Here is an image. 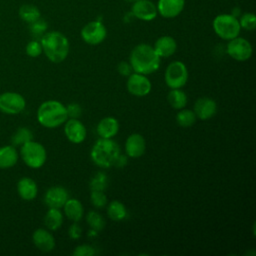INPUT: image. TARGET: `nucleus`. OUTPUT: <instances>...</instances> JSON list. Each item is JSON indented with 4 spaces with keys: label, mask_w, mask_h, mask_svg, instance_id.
<instances>
[{
    "label": "nucleus",
    "mask_w": 256,
    "mask_h": 256,
    "mask_svg": "<svg viewBox=\"0 0 256 256\" xmlns=\"http://www.w3.org/2000/svg\"><path fill=\"white\" fill-rule=\"evenodd\" d=\"M44 223L46 227L51 231L59 229L63 223L62 212L58 208H50L45 214Z\"/></svg>",
    "instance_id": "obj_24"
},
{
    "label": "nucleus",
    "mask_w": 256,
    "mask_h": 256,
    "mask_svg": "<svg viewBox=\"0 0 256 256\" xmlns=\"http://www.w3.org/2000/svg\"><path fill=\"white\" fill-rule=\"evenodd\" d=\"M47 28H48V25H47L46 21L41 19V17L39 19H37L36 21L30 23V27H29L30 33L35 38H41L43 36V34L46 33Z\"/></svg>",
    "instance_id": "obj_31"
},
{
    "label": "nucleus",
    "mask_w": 256,
    "mask_h": 256,
    "mask_svg": "<svg viewBox=\"0 0 256 256\" xmlns=\"http://www.w3.org/2000/svg\"><path fill=\"white\" fill-rule=\"evenodd\" d=\"M42 50L46 57L53 63H61L69 53V41L59 31H50L40 38Z\"/></svg>",
    "instance_id": "obj_2"
},
{
    "label": "nucleus",
    "mask_w": 256,
    "mask_h": 256,
    "mask_svg": "<svg viewBox=\"0 0 256 256\" xmlns=\"http://www.w3.org/2000/svg\"><path fill=\"white\" fill-rule=\"evenodd\" d=\"M20 155L23 162L30 168L37 169L44 165L47 158L46 149L44 146L36 141L26 142L21 146Z\"/></svg>",
    "instance_id": "obj_6"
},
{
    "label": "nucleus",
    "mask_w": 256,
    "mask_h": 256,
    "mask_svg": "<svg viewBox=\"0 0 256 256\" xmlns=\"http://www.w3.org/2000/svg\"><path fill=\"white\" fill-rule=\"evenodd\" d=\"M33 140V133L27 127L18 128L11 137V142L13 146H22L26 142Z\"/></svg>",
    "instance_id": "obj_28"
},
{
    "label": "nucleus",
    "mask_w": 256,
    "mask_h": 256,
    "mask_svg": "<svg viewBox=\"0 0 256 256\" xmlns=\"http://www.w3.org/2000/svg\"><path fill=\"white\" fill-rule=\"evenodd\" d=\"M133 71L130 63L127 62H121L118 65V72L123 75V76H129L131 74V72Z\"/></svg>",
    "instance_id": "obj_39"
},
{
    "label": "nucleus",
    "mask_w": 256,
    "mask_h": 256,
    "mask_svg": "<svg viewBox=\"0 0 256 256\" xmlns=\"http://www.w3.org/2000/svg\"><path fill=\"white\" fill-rule=\"evenodd\" d=\"M131 13L139 20L152 21L156 18L158 11L156 5L150 0H138L133 3Z\"/></svg>",
    "instance_id": "obj_12"
},
{
    "label": "nucleus",
    "mask_w": 256,
    "mask_h": 256,
    "mask_svg": "<svg viewBox=\"0 0 256 256\" xmlns=\"http://www.w3.org/2000/svg\"><path fill=\"white\" fill-rule=\"evenodd\" d=\"M227 54L237 61H246L248 60L253 53L251 43L242 37H235L229 40L226 47Z\"/></svg>",
    "instance_id": "obj_9"
},
{
    "label": "nucleus",
    "mask_w": 256,
    "mask_h": 256,
    "mask_svg": "<svg viewBox=\"0 0 256 256\" xmlns=\"http://www.w3.org/2000/svg\"><path fill=\"white\" fill-rule=\"evenodd\" d=\"M107 30L101 21L95 20L87 23L81 30V37L87 44L98 45L106 38Z\"/></svg>",
    "instance_id": "obj_10"
},
{
    "label": "nucleus",
    "mask_w": 256,
    "mask_h": 256,
    "mask_svg": "<svg viewBox=\"0 0 256 256\" xmlns=\"http://www.w3.org/2000/svg\"><path fill=\"white\" fill-rule=\"evenodd\" d=\"M96 130L100 138H113L119 131V122L114 117H105L99 121Z\"/></svg>",
    "instance_id": "obj_21"
},
{
    "label": "nucleus",
    "mask_w": 256,
    "mask_h": 256,
    "mask_svg": "<svg viewBox=\"0 0 256 256\" xmlns=\"http://www.w3.org/2000/svg\"><path fill=\"white\" fill-rule=\"evenodd\" d=\"M153 48L160 58H167L176 52L177 43L171 36H161L155 41Z\"/></svg>",
    "instance_id": "obj_19"
},
{
    "label": "nucleus",
    "mask_w": 256,
    "mask_h": 256,
    "mask_svg": "<svg viewBox=\"0 0 256 256\" xmlns=\"http://www.w3.org/2000/svg\"><path fill=\"white\" fill-rule=\"evenodd\" d=\"M68 234H69V237H70L71 239L77 240V239H79V238L81 237L82 230H81L80 226H79L77 223H74V224H72V225L69 227Z\"/></svg>",
    "instance_id": "obj_38"
},
{
    "label": "nucleus",
    "mask_w": 256,
    "mask_h": 256,
    "mask_svg": "<svg viewBox=\"0 0 256 256\" xmlns=\"http://www.w3.org/2000/svg\"><path fill=\"white\" fill-rule=\"evenodd\" d=\"M107 185V177L104 173L98 172L90 181L91 191H103Z\"/></svg>",
    "instance_id": "obj_32"
},
{
    "label": "nucleus",
    "mask_w": 256,
    "mask_h": 256,
    "mask_svg": "<svg viewBox=\"0 0 256 256\" xmlns=\"http://www.w3.org/2000/svg\"><path fill=\"white\" fill-rule=\"evenodd\" d=\"M167 100L170 106L174 109H182L187 104V96L186 93L182 90L178 89H171L167 95Z\"/></svg>",
    "instance_id": "obj_25"
},
{
    "label": "nucleus",
    "mask_w": 256,
    "mask_h": 256,
    "mask_svg": "<svg viewBox=\"0 0 256 256\" xmlns=\"http://www.w3.org/2000/svg\"><path fill=\"white\" fill-rule=\"evenodd\" d=\"M193 111L200 120H208L216 114L217 104L211 98L202 97L196 100Z\"/></svg>",
    "instance_id": "obj_15"
},
{
    "label": "nucleus",
    "mask_w": 256,
    "mask_h": 256,
    "mask_svg": "<svg viewBox=\"0 0 256 256\" xmlns=\"http://www.w3.org/2000/svg\"><path fill=\"white\" fill-rule=\"evenodd\" d=\"M91 202L96 208H103L107 204V197L103 191H91Z\"/></svg>",
    "instance_id": "obj_34"
},
{
    "label": "nucleus",
    "mask_w": 256,
    "mask_h": 256,
    "mask_svg": "<svg viewBox=\"0 0 256 256\" xmlns=\"http://www.w3.org/2000/svg\"><path fill=\"white\" fill-rule=\"evenodd\" d=\"M67 119L66 106L57 100H47L37 110V120L46 128H56L65 123Z\"/></svg>",
    "instance_id": "obj_3"
},
{
    "label": "nucleus",
    "mask_w": 256,
    "mask_h": 256,
    "mask_svg": "<svg viewBox=\"0 0 256 256\" xmlns=\"http://www.w3.org/2000/svg\"><path fill=\"white\" fill-rule=\"evenodd\" d=\"M130 65L134 72L148 75L159 68L160 57L151 45L141 43L131 51Z\"/></svg>",
    "instance_id": "obj_1"
},
{
    "label": "nucleus",
    "mask_w": 256,
    "mask_h": 256,
    "mask_svg": "<svg viewBox=\"0 0 256 256\" xmlns=\"http://www.w3.org/2000/svg\"><path fill=\"white\" fill-rule=\"evenodd\" d=\"M240 27L248 30V31H253L256 27V17L253 13L247 12L244 13L240 16V19H238Z\"/></svg>",
    "instance_id": "obj_33"
},
{
    "label": "nucleus",
    "mask_w": 256,
    "mask_h": 256,
    "mask_svg": "<svg viewBox=\"0 0 256 256\" xmlns=\"http://www.w3.org/2000/svg\"><path fill=\"white\" fill-rule=\"evenodd\" d=\"M68 198V192L64 187L54 186L46 191L44 196V202L49 208L60 209L61 207H63Z\"/></svg>",
    "instance_id": "obj_14"
},
{
    "label": "nucleus",
    "mask_w": 256,
    "mask_h": 256,
    "mask_svg": "<svg viewBox=\"0 0 256 256\" xmlns=\"http://www.w3.org/2000/svg\"><path fill=\"white\" fill-rule=\"evenodd\" d=\"M126 163H127V158H126V156L119 154V156L117 157V159H116L115 162H114V165H115L116 167L122 168L123 166L126 165Z\"/></svg>",
    "instance_id": "obj_40"
},
{
    "label": "nucleus",
    "mask_w": 256,
    "mask_h": 256,
    "mask_svg": "<svg viewBox=\"0 0 256 256\" xmlns=\"http://www.w3.org/2000/svg\"><path fill=\"white\" fill-rule=\"evenodd\" d=\"M17 192L23 200L31 201L36 198L38 187L33 179L29 177H23L17 183Z\"/></svg>",
    "instance_id": "obj_20"
},
{
    "label": "nucleus",
    "mask_w": 256,
    "mask_h": 256,
    "mask_svg": "<svg viewBox=\"0 0 256 256\" xmlns=\"http://www.w3.org/2000/svg\"><path fill=\"white\" fill-rule=\"evenodd\" d=\"M25 98L19 93L4 92L0 95V111L5 114H19L25 109Z\"/></svg>",
    "instance_id": "obj_8"
},
{
    "label": "nucleus",
    "mask_w": 256,
    "mask_h": 256,
    "mask_svg": "<svg viewBox=\"0 0 256 256\" xmlns=\"http://www.w3.org/2000/svg\"><path fill=\"white\" fill-rule=\"evenodd\" d=\"M196 115L194 111L190 109H180V111L176 115V122L178 123L179 126L187 128L192 126L196 122Z\"/></svg>",
    "instance_id": "obj_29"
},
{
    "label": "nucleus",
    "mask_w": 256,
    "mask_h": 256,
    "mask_svg": "<svg viewBox=\"0 0 256 256\" xmlns=\"http://www.w3.org/2000/svg\"><path fill=\"white\" fill-rule=\"evenodd\" d=\"M125 1L130 2V3H134V2H136V1H138V0H125Z\"/></svg>",
    "instance_id": "obj_41"
},
{
    "label": "nucleus",
    "mask_w": 256,
    "mask_h": 256,
    "mask_svg": "<svg viewBox=\"0 0 256 256\" xmlns=\"http://www.w3.org/2000/svg\"><path fill=\"white\" fill-rule=\"evenodd\" d=\"M107 215L109 216L110 219L114 221H120L126 218L127 210L124 204H122L117 200H114L110 202L107 207Z\"/></svg>",
    "instance_id": "obj_27"
},
{
    "label": "nucleus",
    "mask_w": 256,
    "mask_h": 256,
    "mask_svg": "<svg viewBox=\"0 0 256 256\" xmlns=\"http://www.w3.org/2000/svg\"><path fill=\"white\" fill-rule=\"evenodd\" d=\"M166 85L171 89L183 87L188 80V70L186 65L181 61L171 62L164 73Z\"/></svg>",
    "instance_id": "obj_7"
},
{
    "label": "nucleus",
    "mask_w": 256,
    "mask_h": 256,
    "mask_svg": "<svg viewBox=\"0 0 256 256\" xmlns=\"http://www.w3.org/2000/svg\"><path fill=\"white\" fill-rule=\"evenodd\" d=\"M185 0H158V13L164 18H174L184 9Z\"/></svg>",
    "instance_id": "obj_16"
},
{
    "label": "nucleus",
    "mask_w": 256,
    "mask_h": 256,
    "mask_svg": "<svg viewBox=\"0 0 256 256\" xmlns=\"http://www.w3.org/2000/svg\"><path fill=\"white\" fill-rule=\"evenodd\" d=\"M95 253H96V251H95L94 247H92L91 245H88V244H82V245L77 246L72 254L74 256H92Z\"/></svg>",
    "instance_id": "obj_36"
},
{
    "label": "nucleus",
    "mask_w": 256,
    "mask_h": 256,
    "mask_svg": "<svg viewBox=\"0 0 256 256\" xmlns=\"http://www.w3.org/2000/svg\"><path fill=\"white\" fill-rule=\"evenodd\" d=\"M18 152L13 145L0 147V169L13 167L18 161Z\"/></svg>",
    "instance_id": "obj_23"
},
{
    "label": "nucleus",
    "mask_w": 256,
    "mask_h": 256,
    "mask_svg": "<svg viewBox=\"0 0 256 256\" xmlns=\"http://www.w3.org/2000/svg\"><path fill=\"white\" fill-rule=\"evenodd\" d=\"M64 207V213L65 216L74 222H78L82 219L83 214H84V208L82 203L75 199V198H71V199H67V201L65 202V204L63 205Z\"/></svg>",
    "instance_id": "obj_22"
},
{
    "label": "nucleus",
    "mask_w": 256,
    "mask_h": 256,
    "mask_svg": "<svg viewBox=\"0 0 256 256\" xmlns=\"http://www.w3.org/2000/svg\"><path fill=\"white\" fill-rule=\"evenodd\" d=\"M127 90L134 96L143 97L150 93L151 91V82L143 74L140 73H131L127 80Z\"/></svg>",
    "instance_id": "obj_11"
},
{
    "label": "nucleus",
    "mask_w": 256,
    "mask_h": 256,
    "mask_svg": "<svg viewBox=\"0 0 256 256\" xmlns=\"http://www.w3.org/2000/svg\"><path fill=\"white\" fill-rule=\"evenodd\" d=\"M66 110H67V115L70 118H78L81 115V111H82L81 107L76 103L69 104L66 107Z\"/></svg>",
    "instance_id": "obj_37"
},
{
    "label": "nucleus",
    "mask_w": 256,
    "mask_h": 256,
    "mask_svg": "<svg viewBox=\"0 0 256 256\" xmlns=\"http://www.w3.org/2000/svg\"><path fill=\"white\" fill-rule=\"evenodd\" d=\"M64 133L68 140L72 143L79 144L82 143L87 135V131L82 122L77 120V118L67 119L64 126Z\"/></svg>",
    "instance_id": "obj_13"
},
{
    "label": "nucleus",
    "mask_w": 256,
    "mask_h": 256,
    "mask_svg": "<svg viewBox=\"0 0 256 256\" xmlns=\"http://www.w3.org/2000/svg\"><path fill=\"white\" fill-rule=\"evenodd\" d=\"M146 141L139 133H133L126 139L125 152L129 157L138 158L145 153Z\"/></svg>",
    "instance_id": "obj_17"
},
{
    "label": "nucleus",
    "mask_w": 256,
    "mask_h": 256,
    "mask_svg": "<svg viewBox=\"0 0 256 256\" xmlns=\"http://www.w3.org/2000/svg\"><path fill=\"white\" fill-rule=\"evenodd\" d=\"M32 240L35 246L43 252H50L55 248V239L46 229L39 228L35 230L32 235Z\"/></svg>",
    "instance_id": "obj_18"
},
{
    "label": "nucleus",
    "mask_w": 256,
    "mask_h": 256,
    "mask_svg": "<svg viewBox=\"0 0 256 256\" xmlns=\"http://www.w3.org/2000/svg\"><path fill=\"white\" fill-rule=\"evenodd\" d=\"M19 17L27 23H32L41 17L40 10L33 4H23L19 8Z\"/></svg>",
    "instance_id": "obj_26"
},
{
    "label": "nucleus",
    "mask_w": 256,
    "mask_h": 256,
    "mask_svg": "<svg viewBox=\"0 0 256 256\" xmlns=\"http://www.w3.org/2000/svg\"><path fill=\"white\" fill-rule=\"evenodd\" d=\"M120 154L119 145L112 138L98 139L91 149V159L99 167L109 168L114 165Z\"/></svg>",
    "instance_id": "obj_4"
},
{
    "label": "nucleus",
    "mask_w": 256,
    "mask_h": 256,
    "mask_svg": "<svg viewBox=\"0 0 256 256\" xmlns=\"http://www.w3.org/2000/svg\"><path fill=\"white\" fill-rule=\"evenodd\" d=\"M212 27L217 36L228 41L239 36L241 30L238 18L232 14L217 15L213 20Z\"/></svg>",
    "instance_id": "obj_5"
},
{
    "label": "nucleus",
    "mask_w": 256,
    "mask_h": 256,
    "mask_svg": "<svg viewBox=\"0 0 256 256\" xmlns=\"http://www.w3.org/2000/svg\"><path fill=\"white\" fill-rule=\"evenodd\" d=\"M25 51H26V54H27L28 56L33 57V58L40 56L41 53L43 52L41 43H40V41H37V40H32V41H30V42L26 45Z\"/></svg>",
    "instance_id": "obj_35"
},
{
    "label": "nucleus",
    "mask_w": 256,
    "mask_h": 256,
    "mask_svg": "<svg viewBox=\"0 0 256 256\" xmlns=\"http://www.w3.org/2000/svg\"><path fill=\"white\" fill-rule=\"evenodd\" d=\"M86 221L89 224L90 228L96 232L101 231L105 227V220L102 215L96 211H90L86 215Z\"/></svg>",
    "instance_id": "obj_30"
}]
</instances>
